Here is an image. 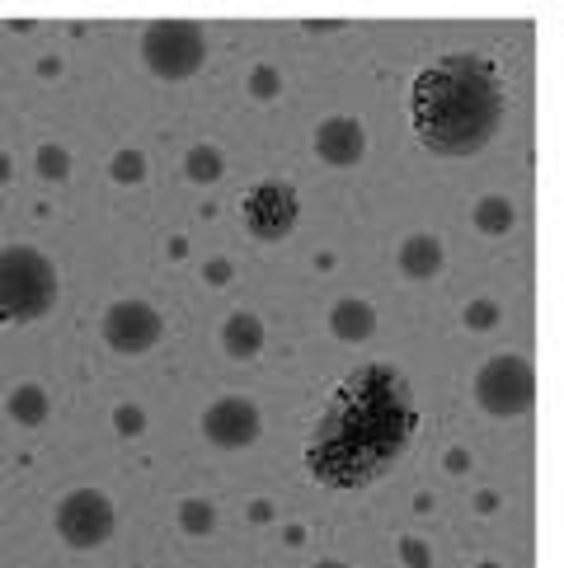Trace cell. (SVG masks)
<instances>
[{"label":"cell","instance_id":"cell-21","mask_svg":"<svg viewBox=\"0 0 564 568\" xmlns=\"http://www.w3.org/2000/svg\"><path fill=\"white\" fill-rule=\"evenodd\" d=\"M461 320H466L471 329L485 334V329H498V324H503V306H498L494 296H475V301H466V311H461Z\"/></svg>","mask_w":564,"mask_h":568},{"label":"cell","instance_id":"cell-18","mask_svg":"<svg viewBox=\"0 0 564 568\" xmlns=\"http://www.w3.org/2000/svg\"><path fill=\"white\" fill-rule=\"evenodd\" d=\"M33 174L43 179V184H62L71 174V151L57 146V141H43V146L33 151Z\"/></svg>","mask_w":564,"mask_h":568},{"label":"cell","instance_id":"cell-10","mask_svg":"<svg viewBox=\"0 0 564 568\" xmlns=\"http://www.w3.org/2000/svg\"><path fill=\"white\" fill-rule=\"evenodd\" d=\"M311 151L325 160L330 170H353V165H362V155H367V128H362V118H353V113H330L315 123Z\"/></svg>","mask_w":564,"mask_h":568},{"label":"cell","instance_id":"cell-1","mask_svg":"<svg viewBox=\"0 0 564 568\" xmlns=\"http://www.w3.org/2000/svg\"><path fill=\"white\" fill-rule=\"evenodd\" d=\"M419 433V399L405 372L367 362L330 390L306 446V470L325 489H362L410 452Z\"/></svg>","mask_w":564,"mask_h":568},{"label":"cell","instance_id":"cell-27","mask_svg":"<svg viewBox=\"0 0 564 568\" xmlns=\"http://www.w3.org/2000/svg\"><path fill=\"white\" fill-rule=\"evenodd\" d=\"M447 470H466V452H452L447 456Z\"/></svg>","mask_w":564,"mask_h":568},{"label":"cell","instance_id":"cell-23","mask_svg":"<svg viewBox=\"0 0 564 568\" xmlns=\"http://www.w3.org/2000/svg\"><path fill=\"white\" fill-rule=\"evenodd\" d=\"M231 277H235V263L231 258H208L203 263V282H208V287H226Z\"/></svg>","mask_w":564,"mask_h":568},{"label":"cell","instance_id":"cell-26","mask_svg":"<svg viewBox=\"0 0 564 568\" xmlns=\"http://www.w3.org/2000/svg\"><path fill=\"white\" fill-rule=\"evenodd\" d=\"M475 507H480V513H494V507H498V494H480Z\"/></svg>","mask_w":564,"mask_h":568},{"label":"cell","instance_id":"cell-20","mask_svg":"<svg viewBox=\"0 0 564 568\" xmlns=\"http://www.w3.org/2000/svg\"><path fill=\"white\" fill-rule=\"evenodd\" d=\"M109 174H113V184H141V179H147V155H141L137 146L113 151L109 155Z\"/></svg>","mask_w":564,"mask_h":568},{"label":"cell","instance_id":"cell-4","mask_svg":"<svg viewBox=\"0 0 564 568\" xmlns=\"http://www.w3.org/2000/svg\"><path fill=\"white\" fill-rule=\"evenodd\" d=\"M137 52H141V67H147L155 80H193L198 71L208 67V29L203 24H189V19H165V24H147L137 38Z\"/></svg>","mask_w":564,"mask_h":568},{"label":"cell","instance_id":"cell-13","mask_svg":"<svg viewBox=\"0 0 564 568\" xmlns=\"http://www.w3.org/2000/svg\"><path fill=\"white\" fill-rule=\"evenodd\" d=\"M325 324H330V334L339 338V343H367V338H376V311H372V301H362V296H339L334 306H330V315H325Z\"/></svg>","mask_w":564,"mask_h":568},{"label":"cell","instance_id":"cell-19","mask_svg":"<svg viewBox=\"0 0 564 568\" xmlns=\"http://www.w3.org/2000/svg\"><path fill=\"white\" fill-rule=\"evenodd\" d=\"M245 90H250V99H259V104H269V99L282 94V71L273 62H254L245 75Z\"/></svg>","mask_w":564,"mask_h":568},{"label":"cell","instance_id":"cell-22","mask_svg":"<svg viewBox=\"0 0 564 568\" xmlns=\"http://www.w3.org/2000/svg\"><path fill=\"white\" fill-rule=\"evenodd\" d=\"M113 433L118 437H141V433H147V409H141L137 399H123L113 409Z\"/></svg>","mask_w":564,"mask_h":568},{"label":"cell","instance_id":"cell-2","mask_svg":"<svg viewBox=\"0 0 564 568\" xmlns=\"http://www.w3.org/2000/svg\"><path fill=\"white\" fill-rule=\"evenodd\" d=\"M508 123V85L485 52H442L410 80V128L442 160L480 155Z\"/></svg>","mask_w":564,"mask_h":568},{"label":"cell","instance_id":"cell-15","mask_svg":"<svg viewBox=\"0 0 564 568\" xmlns=\"http://www.w3.org/2000/svg\"><path fill=\"white\" fill-rule=\"evenodd\" d=\"M471 226H475L480 235H490V240H503V235L517 226V202H513L508 193H485V197H475Z\"/></svg>","mask_w":564,"mask_h":568},{"label":"cell","instance_id":"cell-3","mask_svg":"<svg viewBox=\"0 0 564 568\" xmlns=\"http://www.w3.org/2000/svg\"><path fill=\"white\" fill-rule=\"evenodd\" d=\"M62 273L33 245H0V324H38L57 311Z\"/></svg>","mask_w":564,"mask_h":568},{"label":"cell","instance_id":"cell-9","mask_svg":"<svg viewBox=\"0 0 564 568\" xmlns=\"http://www.w3.org/2000/svg\"><path fill=\"white\" fill-rule=\"evenodd\" d=\"M203 437L216 452H245L264 437V409L250 395H221L203 409Z\"/></svg>","mask_w":564,"mask_h":568},{"label":"cell","instance_id":"cell-24","mask_svg":"<svg viewBox=\"0 0 564 568\" xmlns=\"http://www.w3.org/2000/svg\"><path fill=\"white\" fill-rule=\"evenodd\" d=\"M400 559H405L410 568H433V555H429V545H423V540H405V545H400Z\"/></svg>","mask_w":564,"mask_h":568},{"label":"cell","instance_id":"cell-5","mask_svg":"<svg viewBox=\"0 0 564 568\" xmlns=\"http://www.w3.org/2000/svg\"><path fill=\"white\" fill-rule=\"evenodd\" d=\"M475 404L490 418H527L536 404V372L522 353H494L471 381Z\"/></svg>","mask_w":564,"mask_h":568},{"label":"cell","instance_id":"cell-16","mask_svg":"<svg viewBox=\"0 0 564 568\" xmlns=\"http://www.w3.org/2000/svg\"><path fill=\"white\" fill-rule=\"evenodd\" d=\"M226 174V155L212 141H198V146L184 151V179L189 184H216V179Z\"/></svg>","mask_w":564,"mask_h":568},{"label":"cell","instance_id":"cell-17","mask_svg":"<svg viewBox=\"0 0 564 568\" xmlns=\"http://www.w3.org/2000/svg\"><path fill=\"white\" fill-rule=\"evenodd\" d=\"M174 521H179V531H184V536L203 540V536L216 531V503H208V498H184V503H179V513H174Z\"/></svg>","mask_w":564,"mask_h":568},{"label":"cell","instance_id":"cell-6","mask_svg":"<svg viewBox=\"0 0 564 568\" xmlns=\"http://www.w3.org/2000/svg\"><path fill=\"white\" fill-rule=\"evenodd\" d=\"M240 226L259 245H282L301 226V193L292 179H259L240 193Z\"/></svg>","mask_w":564,"mask_h":568},{"label":"cell","instance_id":"cell-12","mask_svg":"<svg viewBox=\"0 0 564 568\" xmlns=\"http://www.w3.org/2000/svg\"><path fill=\"white\" fill-rule=\"evenodd\" d=\"M264 343H269V329L254 311H231L226 324H221V353L231 362H254L264 353Z\"/></svg>","mask_w":564,"mask_h":568},{"label":"cell","instance_id":"cell-28","mask_svg":"<svg viewBox=\"0 0 564 568\" xmlns=\"http://www.w3.org/2000/svg\"><path fill=\"white\" fill-rule=\"evenodd\" d=\"M311 568H353L349 559H320V564H311Z\"/></svg>","mask_w":564,"mask_h":568},{"label":"cell","instance_id":"cell-11","mask_svg":"<svg viewBox=\"0 0 564 568\" xmlns=\"http://www.w3.org/2000/svg\"><path fill=\"white\" fill-rule=\"evenodd\" d=\"M395 268H400V277H410V282H433L442 268H447V245H442L433 231H414V235L400 240Z\"/></svg>","mask_w":564,"mask_h":568},{"label":"cell","instance_id":"cell-29","mask_svg":"<svg viewBox=\"0 0 564 568\" xmlns=\"http://www.w3.org/2000/svg\"><path fill=\"white\" fill-rule=\"evenodd\" d=\"M471 568H508V564H498V559H480V564H471Z\"/></svg>","mask_w":564,"mask_h":568},{"label":"cell","instance_id":"cell-14","mask_svg":"<svg viewBox=\"0 0 564 568\" xmlns=\"http://www.w3.org/2000/svg\"><path fill=\"white\" fill-rule=\"evenodd\" d=\"M6 409L19 428H43L52 418V395H48V385H38V381H19L6 399Z\"/></svg>","mask_w":564,"mask_h":568},{"label":"cell","instance_id":"cell-8","mask_svg":"<svg viewBox=\"0 0 564 568\" xmlns=\"http://www.w3.org/2000/svg\"><path fill=\"white\" fill-rule=\"evenodd\" d=\"M99 338L118 357H147L165 343V315L141 296H118L113 306L99 315Z\"/></svg>","mask_w":564,"mask_h":568},{"label":"cell","instance_id":"cell-7","mask_svg":"<svg viewBox=\"0 0 564 568\" xmlns=\"http://www.w3.org/2000/svg\"><path fill=\"white\" fill-rule=\"evenodd\" d=\"M52 526H57V540H62L67 550H99V545H109L118 531V507L104 489L80 484V489L57 498Z\"/></svg>","mask_w":564,"mask_h":568},{"label":"cell","instance_id":"cell-25","mask_svg":"<svg viewBox=\"0 0 564 568\" xmlns=\"http://www.w3.org/2000/svg\"><path fill=\"white\" fill-rule=\"evenodd\" d=\"M10 179H14V155H10V151H0V189H6Z\"/></svg>","mask_w":564,"mask_h":568}]
</instances>
